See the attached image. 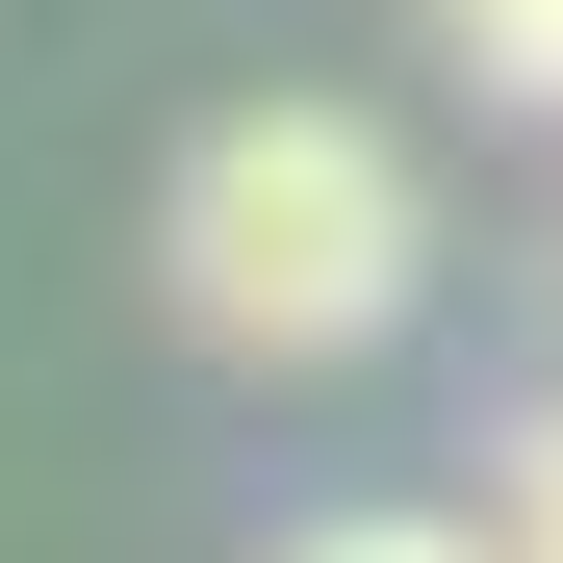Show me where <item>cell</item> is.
I'll use <instances>...</instances> for the list:
<instances>
[{
    "mask_svg": "<svg viewBox=\"0 0 563 563\" xmlns=\"http://www.w3.org/2000/svg\"><path fill=\"white\" fill-rule=\"evenodd\" d=\"M282 563H512V512L461 538V512H333V538H282Z\"/></svg>",
    "mask_w": 563,
    "mask_h": 563,
    "instance_id": "cell-3",
    "label": "cell"
},
{
    "mask_svg": "<svg viewBox=\"0 0 563 563\" xmlns=\"http://www.w3.org/2000/svg\"><path fill=\"white\" fill-rule=\"evenodd\" d=\"M487 512H512V563H563V410H512V487Z\"/></svg>",
    "mask_w": 563,
    "mask_h": 563,
    "instance_id": "cell-4",
    "label": "cell"
},
{
    "mask_svg": "<svg viewBox=\"0 0 563 563\" xmlns=\"http://www.w3.org/2000/svg\"><path fill=\"white\" fill-rule=\"evenodd\" d=\"M435 52L487 77V103H563V0H435Z\"/></svg>",
    "mask_w": 563,
    "mask_h": 563,
    "instance_id": "cell-2",
    "label": "cell"
},
{
    "mask_svg": "<svg viewBox=\"0 0 563 563\" xmlns=\"http://www.w3.org/2000/svg\"><path fill=\"white\" fill-rule=\"evenodd\" d=\"M154 282H179L206 358L308 385V358H385L410 333L435 206H410V154L358 103H231V129H179V179H154Z\"/></svg>",
    "mask_w": 563,
    "mask_h": 563,
    "instance_id": "cell-1",
    "label": "cell"
}]
</instances>
